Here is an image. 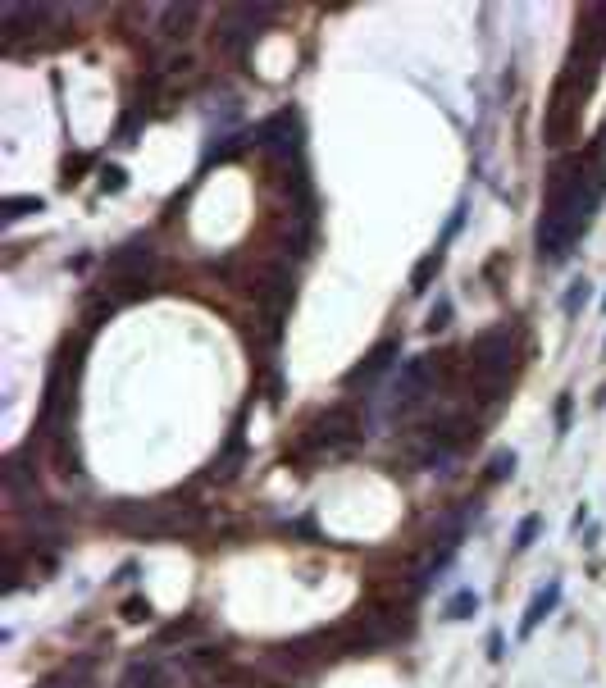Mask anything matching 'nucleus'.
<instances>
[{"label":"nucleus","mask_w":606,"mask_h":688,"mask_svg":"<svg viewBox=\"0 0 606 688\" xmlns=\"http://www.w3.org/2000/svg\"><path fill=\"white\" fill-rule=\"evenodd\" d=\"M255 146L269 151V155H278V160H292V155L301 151V114H296V110H278L274 119H265L260 132H255Z\"/></svg>","instance_id":"nucleus-1"},{"label":"nucleus","mask_w":606,"mask_h":688,"mask_svg":"<svg viewBox=\"0 0 606 688\" xmlns=\"http://www.w3.org/2000/svg\"><path fill=\"white\" fill-rule=\"evenodd\" d=\"M110 269L123 278V283H146L151 269H156V251L146 242H128V246L110 251Z\"/></svg>","instance_id":"nucleus-2"},{"label":"nucleus","mask_w":606,"mask_h":688,"mask_svg":"<svg viewBox=\"0 0 606 688\" xmlns=\"http://www.w3.org/2000/svg\"><path fill=\"white\" fill-rule=\"evenodd\" d=\"M556 602H561V579H552L547 588H538V593H534V602L524 606V620H519V638H529V634H534V629H538L547 615L556 611Z\"/></svg>","instance_id":"nucleus-3"},{"label":"nucleus","mask_w":606,"mask_h":688,"mask_svg":"<svg viewBox=\"0 0 606 688\" xmlns=\"http://www.w3.org/2000/svg\"><path fill=\"white\" fill-rule=\"evenodd\" d=\"M397 351H401V342H392V337H388V342H379V346H374V351L360 361V365H355L351 374H346V387H360V383L379 379V374L392 365V356H397Z\"/></svg>","instance_id":"nucleus-4"},{"label":"nucleus","mask_w":606,"mask_h":688,"mask_svg":"<svg viewBox=\"0 0 606 688\" xmlns=\"http://www.w3.org/2000/svg\"><path fill=\"white\" fill-rule=\"evenodd\" d=\"M438 269H442V251H429V256L415 265V274H410V292H429V283L438 278Z\"/></svg>","instance_id":"nucleus-5"},{"label":"nucleus","mask_w":606,"mask_h":688,"mask_svg":"<svg viewBox=\"0 0 606 688\" xmlns=\"http://www.w3.org/2000/svg\"><path fill=\"white\" fill-rule=\"evenodd\" d=\"M5 224H14V219H23V215H42L46 210V201L42 196H5Z\"/></svg>","instance_id":"nucleus-6"},{"label":"nucleus","mask_w":606,"mask_h":688,"mask_svg":"<svg viewBox=\"0 0 606 688\" xmlns=\"http://www.w3.org/2000/svg\"><path fill=\"white\" fill-rule=\"evenodd\" d=\"M474 611H479V593H474V588H460V593L447 602V620H469Z\"/></svg>","instance_id":"nucleus-7"},{"label":"nucleus","mask_w":606,"mask_h":688,"mask_svg":"<svg viewBox=\"0 0 606 688\" xmlns=\"http://www.w3.org/2000/svg\"><path fill=\"white\" fill-rule=\"evenodd\" d=\"M191 18H196V5H173L165 9V23H169V37H187V27H191Z\"/></svg>","instance_id":"nucleus-8"},{"label":"nucleus","mask_w":606,"mask_h":688,"mask_svg":"<svg viewBox=\"0 0 606 688\" xmlns=\"http://www.w3.org/2000/svg\"><path fill=\"white\" fill-rule=\"evenodd\" d=\"M515 474V451H497L493 461H488V483H502Z\"/></svg>","instance_id":"nucleus-9"},{"label":"nucleus","mask_w":606,"mask_h":688,"mask_svg":"<svg viewBox=\"0 0 606 688\" xmlns=\"http://www.w3.org/2000/svg\"><path fill=\"white\" fill-rule=\"evenodd\" d=\"M538 529H543V515H524V520H519V529H515V551H529V547H534Z\"/></svg>","instance_id":"nucleus-10"},{"label":"nucleus","mask_w":606,"mask_h":688,"mask_svg":"<svg viewBox=\"0 0 606 688\" xmlns=\"http://www.w3.org/2000/svg\"><path fill=\"white\" fill-rule=\"evenodd\" d=\"M583 301H588V278H574V283H570V292H565V315L574 319Z\"/></svg>","instance_id":"nucleus-11"},{"label":"nucleus","mask_w":606,"mask_h":688,"mask_svg":"<svg viewBox=\"0 0 606 688\" xmlns=\"http://www.w3.org/2000/svg\"><path fill=\"white\" fill-rule=\"evenodd\" d=\"M570 415H574V392H561V401H556V433H570Z\"/></svg>","instance_id":"nucleus-12"},{"label":"nucleus","mask_w":606,"mask_h":688,"mask_svg":"<svg viewBox=\"0 0 606 688\" xmlns=\"http://www.w3.org/2000/svg\"><path fill=\"white\" fill-rule=\"evenodd\" d=\"M128 187V173L119 169V164H110V169H101V192H123Z\"/></svg>","instance_id":"nucleus-13"},{"label":"nucleus","mask_w":606,"mask_h":688,"mask_svg":"<svg viewBox=\"0 0 606 688\" xmlns=\"http://www.w3.org/2000/svg\"><path fill=\"white\" fill-rule=\"evenodd\" d=\"M447 324H451V301L442 296V301L429 310V333H438V328H447Z\"/></svg>","instance_id":"nucleus-14"},{"label":"nucleus","mask_w":606,"mask_h":688,"mask_svg":"<svg viewBox=\"0 0 606 688\" xmlns=\"http://www.w3.org/2000/svg\"><path fill=\"white\" fill-rule=\"evenodd\" d=\"M123 611H128V620H146V615H151V602H141V597H132V602L123 606Z\"/></svg>","instance_id":"nucleus-15"},{"label":"nucleus","mask_w":606,"mask_h":688,"mask_svg":"<svg viewBox=\"0 0 606 688\" xmlns=\"http://www.w3.org/2000/svg\"><path fill=\"white\" fill-rule=\"evenodd\" d=\"M488 656H493V661H502V656H506V638L497 634V629H493V638H488Z\"/></svg>","instance_id":"nucleus-16"}]
</instances>
